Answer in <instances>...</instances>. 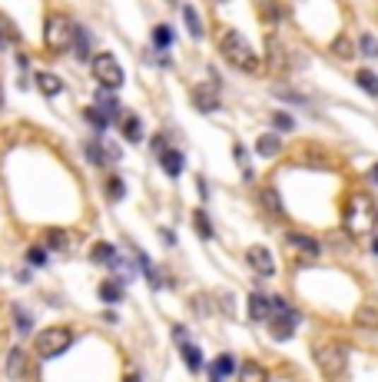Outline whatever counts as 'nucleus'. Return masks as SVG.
Here are the masks:
<instances>
[{
  "mask_svg": "<svg viewBox=\"0 0 378 382\" xmlns=\"http://www.w3.org/2000/svg\"><path fill=\"white\" fill-rule=\"evenodd\" d=\"M90 260H93V262H107V266H113V262H117V253H113V246H110V243H97V246L90 250Z\"/></svg>",
  "mask_w": 378,
  "mask_h": 382,
  "instance_id": "24",
  "label": "nucleus"
},
{
  "mask_svg": "<svg viewBox=\"0 0 378 382\" xmlns=\"http://www.w3.org/2000/svg\"><path fill=\"white\" fill-rule=\"evenodd\" d=\"M73 30L76 23H70L64 13H54L50 21H47V30H44V44L50 54H66V50H73Z\"/></svg>",
  "mask_w": 378,
  "mask_h": 382,
  "instance_id": "3",
  "label": "nucleus"
},
{
  "mask_svg": "<svg viewBox=\"0 0 378 382\" xmlns=\"http://www.w3.org/2000/svg\"><path fill=\"white\" fill-rule=\"evenodd\" d=\"M100 110L107 113V117H119L123 120V113H119V103L113 97H107V93H100Z\"/></svg>",
  "mask_w": 378,
  "mask_h": 382,
  "instance_id": "32",
  "label": "nucleus"
},
{
  "mask_svg": "<svg viewBox=\"0 0 378 382\" xmlns=\"http://www.w3.org/2000/svg\"><path fill=\"white\" fill-rule=\"evenodd\" d=\"M355 83H358L362 90H365V93L378 97V76L372 74V70H358V74H355Z\"/></svg>",
  "mask_w": 378,
  "mask_h": 382,
  "instance_id": "26",
  "label": "nucleus"
},
{
  "mask_svg": "<svg viewBox=\"0 0 378 382\" xmlns=\"http://www.w3.org/2000/svg\"><path fill=\"white\" fill-rule=\"evenodd\" d=\"M232 150H236V160H239V166H242V170H246V176H249V156H246V146H242V143H236Z\"/></svg>",
  "mask_w": 378,
  "mask_h": 382,
  "instance_id": "36",
  "label": "nucleus"
},
{
  "mask_svg": "<svg viewBox=\"0 0 378 382\" xmlns=\"http://www.w3.org/2000/svg\"><path fill=\"white\" fill-rule=\"evenodd\" d=\"M119 127H123V137H126L130 143H140V140H143V123H140V117H133V113H123Z\"/></svg>",
  "mask_w": 378,
  "mask_h": 382,
  "instance_id": "16",
  "label": "nucleus"
},
{
  "mask_svg": "<svg viewBox=\"0 0 378 382\" xmlns=\"http://www.w3.org/2000/svg\"><path fill=\"white\" fill-rule=\"evenodd\" d=\"M123 193H126L123 180H119V176H110V180H107V199H110V203H119V199H123Z\"/></svg>",
  "mask_w": 378,
  "mask_h": 382,
  "instance_id": "30",
  "label": "nucleus"
},
{
  "mask_svg": "<svg viewBox=\"0 0 378 382\" xmlns=\"http://www.w3.org/2000/svg\"><path fill=\"white\" fill-rule=\"evenodd\" d=\"M44 243H47V250H60V253H66L70 246H73L66 229H47V233H44Z\"/></svg>",
  "mask_w": 378,
  "mask_h": 382,
  "instance_id": "15",
  "label": "nucleus"
},
{
  "mask_svg": "<svg viewBox=\"0 0 378 382\" xmlns=\"http://www.w3.org/2000/svg\"><path fill=\"white\" fill-rule=\"evenodd\" d=\"M73 57L76 60H87L90 57V33L80 23H76V30H73Z\"/></svg>",
  "mask_w": 378,
  "mask_h": 382,
  "instance_id": "19",
  "label": "nucleus"
},
{
  "mask_svg": "<svg viewBox=\"0 0 378 382\" xmlns=\"http://www.w3.org/2000/svg\"><path fill=\"white\" fill-rule=\"evenodd\" d=\"M272 299L266 293H249V319L252 323H269L272 319Z\"/></svg>",
  "mask_w": 378,
  "mask_h": 382,
  "instance_id": "9",
  "label": "nucleus"
},
{
  "mask_svg": "<svg viewBox=\"0 0 378 382\" xmlns=\"http://www.w3.org/2000/svg\"><path fill=\"white\" fill-rule=\"evenodd\" d=\"M372 250H375V253H378V240H375V243H372Z\"/></svg>",
  "mask_w": 378,
  "mask_h": 382,
  "instance_id": "43",
  "label": "nucleus"
},
{
  "mask_svg": "<svg viewBox=\"0 0 378 382\" xmlns=\"http://www.w3.org/2000/svg\"><path fill=\"white\" fill-rule=\"evenodd\" d=\"M372 176H375V180H378V166H372Z\"/></svg>",
  "mask_w": 378,
  "mask_h": 382,
  "instance_id": "42",
  "label": "nucleus"
},
{
  "mask_svg": "<svg viewBox=\"0 0 378 382\" xmlns=\"http://www.w3.org/2000/svg\"><path fill=\"white\" fill-rule=\"evenodd\" d=\"M27 372H30V362H27L23 349L17 346V349H11V356H7V376H11V379H20Z\"/></svg>",
  "mask_w": 378,
  "mask_h": 382,
  "instance_id": "11",
  "label": "nucleus"
},
{
  "mask_svg": "<svg viewBox=\"0 0 378 382\" xmlns=\"http://www.w3.org/2000/svg\"><path fill=\"white\" fill-rule=\"evenodd\" d=\"M272 123H276L279 130H292V127H295V123H292V117H285V113H276V117H272Z\"/></svg>",
  "mask_w": 378,
  "mask_h": 382,
  "instance_id": "37",
  "label": "nucleus"
},
{
  "mask_svg": "<svg viewBox=\"0 0 378 382\" xmlns=\"http://www.w3.org/2000/svg\"><path fill=\"white\" fill-rule=\"evenodd\" d=\"M183 17H186V27H189V33H193L196 40H199V37H203V21H199V13H196L189 4H186V7H183Z\"/></svg>",
  "mask_w": 378,
  "mask_h": 382,
  "instance_id": "28",
  "label": "nucleus"
},
{
  "mask_svg": "<svg viewBox=\"0 0 378 382\" xmlns=\"http://www.w3.org/2000/svg\"><path fill=\"white\" fill-rule=\"evenodd\" d=\"M246 262L259 276H272V273H276V260H272V253L266 250V246H249V250H246Z\"/></svg>",
  "mask_w": 378,
  "mask_h": 382,
  "instance_id": "8",
  "label": "nucleus"
},
{
  "mask_svg": "<svg viewBox=\"0 0 378 382\" xmlns=\"http://www.w3.org/2000/svg\"><path fill=\"white\" fill-rule=\"evenodd\" d=\"M358 44H362V54H365V57H378V40L372 37V33H362V40H358Z\"/></svg>",
  "mask_w": 378,
  "mask_h": 382,
  "instance_id": "34",
  "label": "nucleus"
},
{
  "mask_svg": "<svg viewBox=\"0 0 378 382\" xmlns=\"http://www.w3.org/2000/svg\"><path fill=\"white\" fill-rule=\"evenodd\" d=\"M239 382H269V372H266L262 362L246 359L242 366H239Z\"/></svg>",
  "mask_w": 378,
  "mask_h": 382,
  "instance_id": "10",
  "label": "nucleus"
},
{
  "mask_svg": "<svg viewBox=\"0 0 378 382\" xmlns=\"http://www.w3.org/2000/svg\"><path fill=\"white\" fill-rule=\"evenodd\" d=\"M345 226L352 236H365L368 229L375 226V203L365 193H355L345 207Z\"/></svg>",
  "mask_w": 378,
  "mask_h": 382,
  "instance_id": "2",
  "label": "nucleus"
},
{
  "mask_svg": "<svg viewBox=\"0 0 378 382\" xmlns=\"http://www.w3.org/2000/svg\"><path fill=\"white\" fill-rule=\"evenodd\" d=\"M17 329H20V332H27V329H30V316H27L23 309H17Z\"/></svg>",
  "mask_w": 378,
  "mask_h": 382,
  "instance_id": "38",
  "label": "nucleus"
},
{
  "mask_svg": "<svg viewBox=\"0 0 378 382\" xmlns=\"http://www.w3.org/2000/svg\"><path fill=\"white\" fill-rule=\"evenodd\" d=\"M282 150V143L276 133H266V137H259V153L262 156H276V153Z\"/></svg>",
  "mask_w": 378,
  "mask_h": 382,
  "instance_id": "29",
  "label": "nucleus"
},
{
  "mask_svg": "<svg viewBox=\"0 0 378 382\" xmlns=\"http://www.w3.org/2000/svg\"><path fill=\"white\" fill-rule=\"evenodd\" d=\"M4 44H7V37H4V27H0V47H4Z\"/></svg>",
  "mask_w": 378,
  "mask_h": 382,
  "instance_id": "41",
  "label": "nucleus"
},
{
  "mask_svg": "<svg viewBox=\"0 0 378 382\" xmlns=\"http://www.w3.org/2000/svg\"><path fill=\"white\" fill-rule=\"evenodd\" d=\"M33 346H37V352H40L44 359H50V356H60L66 346H73V329H66V326H47L44 332H37Z\"/></svg>",
  "mask_w": 378,
  "mask_h": 382,
  "instance_id": "4",
  "label": "nucleus"
},
{
  "mask_svg": "<svg viewBox=\"0 0 378 382\" xmlns=\"http://www.w3.org/2000/svg\"><path fill=\"white\" fill-rule=\"evenodd\" d=\"M193 223H196L199 240H213V223H209V216H206L203 209H196V213H193Z\"/></svg>",
  "mask_w": 378,
  "mask_h": 382,
  "instance_id": "27",
  "label": "nucleus"
},
{
  "mask_svg": "<svg viewBox=\"0 0 378 382\" xmlns=\"http://www.w3.org/2000/svg\"><path fill=\"white\" fill-rule=\"evenodd\" d=\"M93 76L100 80V87L103 90L123 87V66L117 64V57L113 54H97L93 57Z\"/></svg>",
  "mask_w": 378,
  "mask_h": 382,
  "instance_id": "7",
  "label": "nucleus"
},
{
  "mask_svg": "<svg viewBox=\"0 0 378 382\" xmlns=\"http://www.w3.org/2000/svg\"><path fill=\"white\" fill-rule=\"evenodd\" d=\"M285 240H289V246H292V250L305 253V256H315V253H319V243H315L312 236H302V233H289Z\"/></svg>",
  "mask_w": 378,
  "mask_h": 382,
  "instance_id": "18",
  "label": "nucleus"
},
{
  "mask_svg": "<svg viewBox=\"0 0 378 382\" xmlns=\"http://www.w3.org/2000/svg\"><path fill=\"white\" fill-rule=\"evenodd\" d=\"M219 54L226 57L232 66H239V70H246V74H259V54L249 47V40L242 37L239 30H232V27H226V30L219 33Z\"/></svg>",
  "mask_w": 378,
  "mask_h": 382,
  "instance_id": "1",
  "label": "nucleus"
},
{
  "mask_svg": "<svg viewBox=\"0 0 378 382\" xmlns=\"http://www.w3.org/2000/svg\"><path fill=\"white\" fill-rule=\"evenodd\" d=\"M0 107H4V90H0Z\"/></svg>",
  "mask_w": 378,
  "mask_h": 382,
  "instance_id": "44",
  "label": "nucleus"
},
{
  "mask_svg": "<svg viewBox=\"0 0 378 382\" xmlns=\"http://www.w3.org/2000/svg\"><path fill=\"white\" fill-rule=\"evenodd\" d=\"M100 299H103V303H119V299H123V286H119L117 279L100 283Z\"/></svg>",
  "mask_w": 378,
  "mask_h": 382,
  "instance_id": "22",
  "label": "nucleus"
},
{
  "mask_svg": "<svg viewBox=\"0 0 378 382\" xmlns=\"http://www.w3.org/2000/svg\"><path fill=\"white\" fill-rule=\"evenodd\" d=\"M83 117H87L90 127H93L97 133H103V130L110 127V117L103 113V110H97V107H87V110H83Z\"/></svg>",
  "mask_w": 378,
  "mask_h": 382,
  "instance_id": "25",
  "label": "nucleus"
},
{
  "mask_svg": "<svg viewBox=\"0 0 378 382\" xmlns=\"http://www.w3.org/2000/svg\"><path fill=\"white\" fill-rule=\"evenodd\" d=\"M170 40H173V30H170L166 23L153 27V44H156V47H170Z\"/></svg>",
  "mask_w": 378,
  "mask_h": 382,
  "instance_id": "31",
  "label": "nucleus"
},
{
  "mask_svg": "<svg viewBox=\"0 0 378 382\" xmlns=\"http://www.w3.org/2000/svg\"><path fill=\"white\" fill-rule=\"evenodd\" d=\"M315 362H319V369H322L329 379H338V376L345 372L348 349L342 342H322V346H315Z\"/></svg>",
  "mask_w": 378,
  "mask_h": 382,
  "instance_id": "5",
  "label": "nucleus"
},
{
  "mask_svg": "<svg viewBox=\"0 0 378 382\" xmlns=\"http://www.w3.org/2000/svg\"><path fill=\"white\" fill-rule=\"evenodd\" d=\"M160 166H163V173H166V176H179V173H183V166H186V160H183V153L166 150L160 156Z\"/></svg>",
  "mask_w": 378,
  "mask_h": 382,
  "instance_id": "14",
  "label": "nucleus"
},
{
  "mask_svg": "<svg viewBox=\"0 0 378 382\" xmlns=\"http://www.w3.org/2000/svg\"><path fill=\"white\" fill-rule=\"evenodd\" d=\"M123 382H143V379H140V372H130V376H126Z\"/></svg>",
  "mask_w": 378,
  "mask_h": 382,
  "instance_id": "40",
  "label": "nucleus"
},
{
  "mask_svg": "<svg viewBox=\"0 0 378 382\" xmlns=\"http://www.w3.org/2000/svg\"><path fill=\"white\" fill-rule=\"evenodd\" d=\"M259 199H262V207H266V213H269L272 219H282L285 213H282V203H279V193L272 190V186H262L259 190Z\"/></svg>",
  "mask_w": 378,
  "mask_h": 382,
  "instance_id": "13",
  "label": "nucleus"
},
{
  "mask_svg": "<svg viewBox=\"0 0 378 382\" xmlns=\"http://www.w3.org/2000/svg\"><path fill=\"white\" fill-rule=\"evenodd\" d=\"M179 352H183L186 366H189V369H193V372H199V369H203V352L196 349L193 342H183V346H179Z\"/></svg>",
  "mask_w": 378,
  "mask_h": 382,
  "instance_id": "23",
  "label": "nucleus"
},
{
  "mask_svg": "<svg viewBox=\"0 0 378 382\" xmlns=\"http://www.w3.org/2000/svg\"><path fill=\"white\" fill-rule=\"evenodd\" d=\"M37 87H40L44 97H57V93L64 90V80L57 74H37Z\"/></svg>",
  "mask_w": 378,
  "mask_h": 382,
  "instance_id": "17",
  "label": "nucleus"
},
{
  "mask_svg": "<svg viewBox=\"0 0 378 382\" xmlns=\"http://www.w3.org/2000/svg\"><path fill=\"white\" fill-rule=\"evenodd\" d=\"M332 50H335V57H342V60L355 57V54H352V40H348V37H338V40L332 44Z\"/></svg>",
  "mask_w": 378,
  "mask_h": 382,
  "instance_id": "33",
  "label": "nucleus"
},
{
  "mask_svg": "<svg viewBox=\"0 0 378 382\" xmlns=\"http://www.w3.org/2000/svg\"><path fill=\"white\" fill-rule=\"evenodd\" d=\"M27 262H33V266H44V262H47V250H40V246L27 250Z\"/></svg>",
  "mask_w": 378,
  "mask_h": 382,
  "instance_id": "35",
  "label": "nucleus"
},
{
  "mask_svg": "<svg viewBox=\"0 0 378 382\" xmlns=\"http://www.w3.org/2000/svg\"><path fill=\"white\" fill-rule=\"evenodd\" d=\"M153 150L163 156V153H166V137H156V140H153Z\"/></svg>",
  "mask_w": 378,
  "mask_h": 382,
  "instance_id": "39",
  "label": "nucleus"
},
{
  "mask_svg": "<svg viewBox=\"0 0 378 382\" xmlns=\"http://www.w3.org/2000/svg\"><path fill=\"white\" fill-rule=\"evenodd\" d=\"M193 103H196V110H203V113H213V110L219 107L216 93H213V90H206V87H196L193 90Z\"/></svg>",
  "mask_w": 378,
  "mask_h": 382,
  "instance_id": "20",
  "label": "nucleus"
},
{
  "mask_svg": "<svg viewBox=\"0 0 378 382\" xmlns=\"http://www.w3.org/2000/svg\"><path fill=\"white\" fill-rule=\"evenodd\" d=\"M272 309H276V313H272V319L266 323L269 332L276 339H289L292 332H295V326H299V313H295L285 299H279V296H272Z\"/></svg>",
  "mask_w": 378,
  "mask_h": 382,
  "instance_id": "6",
  "label": "nucleus"
},
{
  "mask_svg": "<svg viewBox=\"0 0 378 382\" xmlns=\"http://www.w3.org/2000/svg\"><path fill=\"white\" fill-rule=\"evenodd\" d=\"M355 323L362 329H378V303H365L355 313Z\"/></svg>",
  "mask_w": 378,
  "mask_h": 382,
  "instance_id": "21",
  "label": "nucleus"
},
{
  "mask_svg": "<svg viewBox=\"0 0 378 382\" xmlns=\"http://www.w3.org/2000/svg\"><path fill=\"white\" fill-rule=\"evenodd\" d=\"M232 372H236V359H232L229 352L216 356V359H213V366H209V376H213V382L226 379V376H232Z\"/></svg>",
  "mask_w": 378,
  "mask_h": 382,
  "instance_id": "12",
  "label": "nucleus"
}]
</instances>
